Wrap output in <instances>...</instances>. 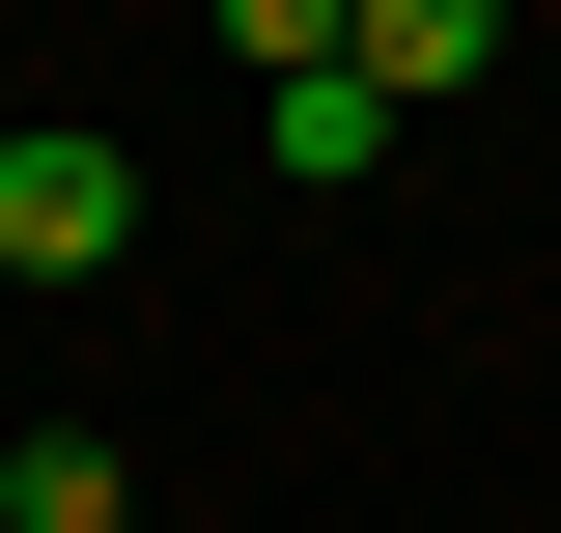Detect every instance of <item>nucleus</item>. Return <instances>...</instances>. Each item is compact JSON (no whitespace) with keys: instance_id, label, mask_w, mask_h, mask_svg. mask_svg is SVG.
Here are the masks:
<instances>
[{"instance_id":"nucleus-1","label":"nucleus","mask_w":561,"mask_h":533,"mask_svg":"<svg viewBox=\"0 0 561 533\" xmlns=\"http://www.w3.org/2000/svg\"><path fill=\"white\" fill-rule=\"evenodd\" d=\"M113 253H140V140L28 113V140H0V281H113Z\"/></svg>"},{"instance_id":"nucleus-2","label":"nucleus","mask_w":561,"mask_h":533,"mask_svg":"<svg viewBox=\"0 0 561 533\" xmlns=\"http://www.w3.org/2000/svg\"><path fill=\"white\" fill-rule=\"evenodd\" d=\"M478 57H505L478 0H337V84H365V113H421V84H478Z\"/></svg>"},{"instance_id":"nucleus-3","label":"nucleus","mask_w":561,"mask_h":533,"mask_svg":"<svg viewBox=\"0 0 561 533\" xmlns=\"http://www.w3.org/2000/svg\"><path fill=\"white\" fill-rule=\"evenodd\" d=\"M0 533H140V477H113V421H28V450H0Z\"/></svg>"},{"instance_id":"nucleus-4","label":"nucleus","mask_w":561,"mask_h":533,"mask_svg":"<svg viewBox=\"0 0 561 533\" xmlns=\"http://www.w3.org/2000/svg\"><path fill=\"white\" fill-rule=\"evenodd\" d=\"M0 140H28V113H0Z\"/></svg>"}]
</instances>
